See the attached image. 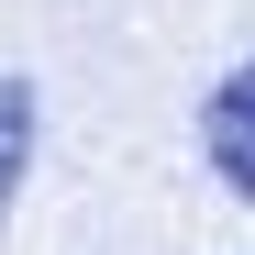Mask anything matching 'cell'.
<instances>
[{
	"label": "cell",
	"instance_id": "6da1fadb",
	"mask_svg": "<svg viewBox=\"0 0 255 255\" xmlns=\"http://www.w3.org/2000/svg\"><path fill=\"white\" fill-rule=\"evenodd\" d=\"M200 144H211V166H222V189H233V200H255V56L222 78V89H211Z\"/></svg>",
	"mask_w": 255,
	"mask_h": 255
},
{
	"label": "cell",
	"instance_id": "7a4b0ae2",
	"mask_svg": "<svg viewBox=\"0 0 255 255\" xmlns=\"http://www.w3.org/2000/svg\"><path fill=\"white\" fill-rule=\"evenodd\" d=\"M22 166H33V89H22V78H0V211H11Z\"/></svg>",
	"mask_w": 255,
	"mask_h": 255
}]
</instances>
